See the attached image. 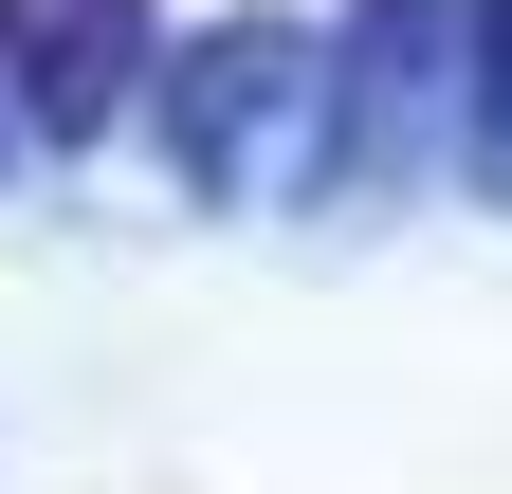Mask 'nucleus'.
<instances>
[{"label":"nucleus","instance_id":"nucleus-3","mask_svg":"<svg viewBox=\"0 0 512 494\" xmlns=\"http://www.w3.org/2000/svg\"><path fill=\"white\" fill-rule=\"evenodd\" d=\"M476 165L512 183V0H494V37H476Z\"/></svg>","mask_w":512,"mask_h":494},{"label":"nucleus","instance_id":"nucleus-2","mask_svg":"<svg viewBox=\"0 0 512 494\" xmlns=\"http://www.w3.org/2000/svg\"><path fill=\"white\" fill-rule=\"evenodd\" d=\"M0 74L37 129H110V92L147 74V0H0Z\"/></svg>","mask_w":512,"mask_h":494},{"label":"nucleus","instance_id":"nucleus-1","mask_svg":"<svg viewBox=\"0 0 512 494\" xmlns=\"http://www.w3.org/2000/svg\"><path fill=\"white\" fill-rule=\"evenodd\" d=\"M311 92H330V74H311L293 37H220V55H183V183H202V202H238V183L293 147Z\"/></svg>","mask_w":512,"mask_h":494}]
</instances>
